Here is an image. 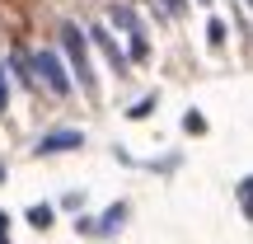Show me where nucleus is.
I'll return each mask as SVG.
<instances>
[{"label":"nucleus","mask_w":253,"mask_h":244,"mask_svg":"<svg viewBox=\"0 0 253 244\" xmlns=\"http://www.w3.org/2000/svg\"><path fill=\"white\" fill-rule=\"evenodd\" d=\"M207 33H211V43H225V24H220V19H211Z\"/></svg>","instance_id":"9d476101"},{"label":"nucleus","mask_w":253,"mask_h":244,"mask_svg":"<svg viewBox=\"0 0 253 244\" xmlns=\"http://www.w3.org/2000/svg\"><path fill=\"white\" fill-rule=\"evenodd\" d=\"M80 146H84V132H75V127H56V132H42V136H38V150H42V155L80 150Z\"/></svg>","instance_id":"20e7f679"},{"label":"nucleus","mask_w":253,"mask_h":244,"mask_svg":"<svg viewBox=\"0 0 253 244\" xmlns=\"http://www.w3.org/2000/svg\"><path fill=\"white\" fill-rule=\"evenodd\" d=\"M28 221H33L38 230H47L52 226V207H28Z\"/></svg>","instance_id":"6e6552de"},{"label":"nucleus","mask_w":253,"mask_h":244,"mask_svg":"<svg viewBox=\"0 0 253 244\" xmlns=\"http://www.w3.org/2000/svg\"><path fill=\"white\" fill-rule=\"evenodd\" d=\"M28 61H33V75H42V85H47V90H52V94H61V99H66V94L75 90L71 71H66V66H61V56H56V52H33V56H28Z\"/></svg>","instance_id":"f03ea898"},{"label":"nucleus","mask_w":253,"mask_h":244,"mask_svg":"<svg viewBox=\"0 0 253 244\" xmlns=\"http://www.w3.org/2000/svg\"><path fill=\"white\" fill-rule=\"evenodd\" d=\"M61 47H66V56H71V75H80V85L94 94V71H89V38H84V28H75V24H61Z\"/></svg>","instance_id":"f257e3e1"},{"label":"nucleus","mask_w":253,"mask_h":244,"mask_svg":"<svg viewBox=\"0 0 253 244\" xmlns=\"http://www.w3.org/2000/svg\"><path fill=\"white\" fill-rule=\"evenodd\" d=\"M9 71H14L19 80L28 85V90H38V75H33V61H28V52H9Z\"/></svg>","instance_id":"423d86ee"},{"label":"nucleus","mask_w":253,"mask_h":244,"mask_svg":"<svg viewBox=\"0 0 253 244\" xmlns=\"http://www.w3.org/2000/svg\"><path fill=\"white\" fill-rule=\"evenodd\" d=\"M84 38H89V43L113 61V71H118V75H126V66H131V61H126V52L118 47V38L108 33V24H89V28H84Z\"/></svg>","instance_id":"7ed1b4c3"},{"label":"nucleus","mask_w":253,"mask_h":244,"mask_svg":"<svg viewBox=\"0 0 253 244\" xmlns=\"http://www.w3.org/2000/svg\"><path fill=\"white\" fill-rule=\"evenodd\" d=\"M122 216H126V207L118 202V207H108V211H103L99 221H89V230H94V235H113V230L122 226Z\"/></svg>","instance_id":"39448f33"},{"label":"nucleus","mask_w":253,"mask_h":244,"mask_svg":"<svg viewBox=\"0 0 253 244\" xmlns=\"http://www.w3.org/2000/svg\"><path fill=\"white\" fill-rule=\"evenodd\" d=\"M0 113H9V80H5V66H0Z\"/></svg>","instance_id":"1a4fd4ad"},{"label":"nucleus","mask_w":253,"mask_h":244,"mask_svg":"<svg viewBox=\"0 0 253 244\" xmlns=\"http://www.w3.org/2000/svg\"><path fill=\"white\" fill-rule=\"evenodd\" d=\"M113 24H118V28H126V33H141V28H136V14H131V9H126V5H118V9H113Z\"/></svg>","instance_id":"0eeeda50"},{"label":"nucleus","mask_w":253,"mask_h":244,"mask_svg":"<svg viewBox=\"0 0 253 244\" xmlns=\"http://www.w3.org/2000/svg\"><path fill=\"white\" fill-rule=\"evenodd\" d=\"M164 9H169V14H183V9H188V0H164Z\"/></svg>","instance_id":"9b49d317"}]
</instances>
